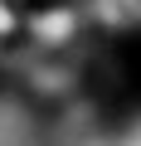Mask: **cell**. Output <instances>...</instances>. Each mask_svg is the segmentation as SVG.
<instances>
[{"label": "cell", "instance_id": "2", "mask_svg": "<svg viewBox=\"0 0 141 146\" xmlns=\"http://www.w3.org/2000/svg\"><path fill=\"white\" fill-rule=\"evenodd\" d=\"M20 20H24V0H0V44L20 39Z\"/></svg>", "mask_w": 141, "mask_h": 146}, {"label": "cell", "instance_id": "1", "mask_svg": "<svg viewBox=\"0 0 141 146\" xmlns=\"http://www.w3.org/2000/svg\"><path fill=\"white\" fill-rule=\"evenodd\" d=\"M88 34V10L78 0H24L20 39L39 54H68Z\"/></svg>", "mask_w": 141, "mask_h": 146}]
</instances>
